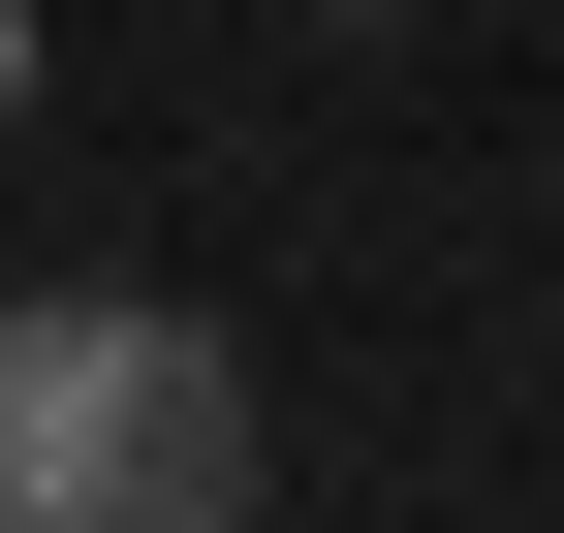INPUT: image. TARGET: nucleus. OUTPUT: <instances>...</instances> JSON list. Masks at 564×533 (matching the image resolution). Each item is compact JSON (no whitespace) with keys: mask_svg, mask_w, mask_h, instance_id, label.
<instances>
[{"mask_svg":"<svg viewBox=\"0 0 564 533\" xmlns=\"http://www.w3.org/2000/svg\"><path fill=\"white\" fill-rule=\"evenodd\" d=\"M0 533H282V409L158 283H0Z\"/></svg>","mask_w":564,"mask_h":533,"instance_id":"nucleus-1","label":"nucleus"},{"mask_svg":"<svg viewBox=\"0 0 564 533\" xmlns=\"http://www.w3.org/2000/svg\"><path fill=\"white\" fill-rule=\"evenodd\" d=\"M282 32H440V0H282Z\"/></svg>","mask_w":564,"mask_h":533,"instance_id":"nucleus-2","label":"nucleus"}]
</instances>
